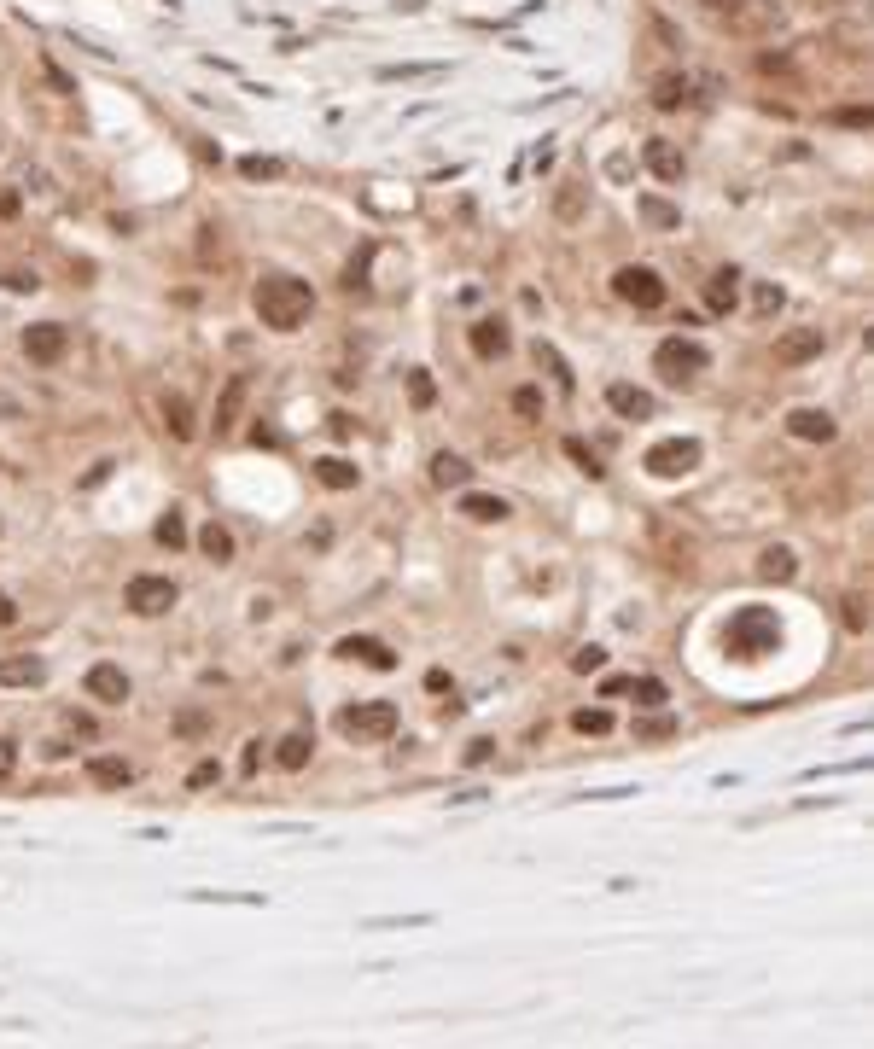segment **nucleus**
Returning <instances> with one entry per match:
<instances>
[{"mask_svg":"<svg viewBox=\"0 0 874 1049\" xmlns=\"http://www.w3.org/2000/svg\"><path fill=\"white\" fill-rule=\"evenodd\" d=\"M251 304H257L263 327L298 333L303 321H309V309H315V292H309V280H298V274H263L257 292H251Z\"/></svg>","mask_w":874,"mask_h":1049,"instance_id":"f257e3e1","label":"nucleus"},{"mask_svg":"<svg viewBox=\"0 0 874 1049\" xmlns=\"http://www.w3.org/2000/svg\"><path fill=\"white\" fill-rule=\"evenodd\" d=\"M775 642H781V624H775L770 607H740L735 618H729V630H723V647H729L735 659L775 653Z\"/></svg>","mask_w":874,"mask_h":1049,"instance_id":"f03ea898","label":"nucleus"},{"mask_svg":"<svg viewBox=\"0 0 874 1049\" xmlns=\"http://www.w3.org/2000/svg\"><path fill=\"white\" fill-rule=\"evenodd\" d=\"M653 368H659V379L665 385H688V379H700V373L711 368V356H706V344H694V339H665L659 350H653Z\"/></svg>","mask_w":874,"mask_h":1049,"instance_id":"7ed1b4c3","label":"nucleus"},{"mask_svg":"<svg viewBox=\"0 0 874 1049\" xmlns=\"http://www.w3.org/2000/svg\"><path fill=\"white\" fill-rule=\"evenodd\" d=\"M338 729H344L350 741H391V735H397V706H391V700L350 706V711H338Z\"/></svg>","mask_w":874,"mask_h":1049,"instance_id":"20e7f679","label":"nucleus"},{"mask_svg":"<svg viewBox=\"0 0 874 1049\" xmlns=\"http://www.w3.org/2000/svg\"><path fill=\"white\" fill-rule=\"evenodd\" d=\"M641 467L653 478H688L700 467V443L694 438H659L647 455H641Z\"/></svg>","mask_w":874,"mask_h":1049,"instance_id":"39448f33","label":"nucleus"},{"mask_svg":"<svg viewBox=\"0 0 874 1049\" xmlns=\"http://www.w3.org/2000/svg\"><path fill=\"white\" fill-rule=\"evenodd\" d=\"M612 292H618L630 309H659L665 304V280H659V269H647V263H624V269L612 274Z\"/></svg>","mask_w":874,"mask_h":1049,"instance_id":"423d86ee","label":"nucleus"},{"mask_svg":"<svg viewBox=\"0 0 874 1049\" xmlns=\"http://www.w3.org/2000/svg\"><path fill=\"white\" fill-rule=\"evenodd\" d=\"M123 601H129V612H140V618H158V612L175 607V583L140 572V577H129V595H123Z\"/></svg>","mask_w":874,"mask_h":1049,"instance_id":"0eeeda50","label":"nucleus"},{"mask_svg":"<svg viewBox=\"0 0 874 1049\" xmlns=\"http://www.w3.org/2000/svg\"><path fill=\"white\" fill-rule=\"evenodd\" d=\"M65 350H70V333L59 327V321H35V327H24V356H30L35 368L65 362Z\"/></svg>","mask_w":874,"mask_h":1049,"instance_id":"6e6552de","label":"nucleus"},{"mask_svg":"<svg viewBox=\"0 0 874 1049\" xmlns=\"http://www.w3.org/2000/svg\"><path fill=\"white\" fill-rule=\"evenodd\" d=\"M822 350H828V333H822V327H793V333L775 339V362H781V368H805V362H816Z\"/></svg>","mask_w":874,"mask_h":1049,"instance_id":"1a4fd4ad","label":"nucleus"},{"mask_svg":"<svg viewBox=\"0 0 874 1049\" xmlns=\"http://www.w3.org/2000/svg\"><path fill=\"white\" fill-rule=\"evenodd\" d=\"M82 688H88V700H100V706H123V700H129V677H123V665H111V659L88 665Z\"/></svg>","mask_w":874,"mask_h":1049,"instance_id":"9d476101","label":"nucleus"},{"mask_svg":"<svg viewBox=\"0 0 874 1049\" xmlns=\"http://www.w3.org/2000/svg\"><path fill=\"white\" fill-rule=\"evenodd\" d=\"M787 432H793L799 443H834L840 426H834L828 408H793V414H787Z\"/></svg>","mask_w":874,"mask_h":1049,"instance_id":"9b49d317","label":"nucleus"},{"mask_svg":"<svg viewBox=\"0 0 874 1049\" xmlns=\"http://www.w3.org/2000/svg\"><path fill=\"white\" fill-rule=\"evenodd\" d=\"M338 659H362L373 671H397V653L385 642H373V636H344V642H338Z\"/></svg>","mask_w":874,"mask_h":1049,"instance_id":"f8f14e48","label":"nucleus"},{"mask_svg":"<svg viewBox=\"0 0 874 1049\" xmlns=\"http://www.w3.org/2000/svg\"><path fill=\"white\" fill-rule=\"evenodd\" d=\"M606 408L624 414V420H647V414H653V397L636 391V385H624V379H612V385H606Z\"/></svg>","mask_w":874,"mask_h":1049,"instance_id":"ddd939ff","label":"nucleus"},{"mask_svg":"<svg viewBox=\"0 0 874 1049\" xmlns=\"http://www.w3.org/2000/svg\"><path fill=\"white\" fill-rule=\"evenodd\" d=\"M641 164L659 175V181H682V170H688V164H682V152H676L671 140H647V146H641Z\"/></svg>","mask_w":874,"mask_h":1049,"instance_id":"4468645a","label":"nucleus"},{"mask_svg":"<svg viewBox=\"0 0 874 1049\" xmlns=\"http://www.w3.org/2000/svg\"><path fill=\"white\" fill-rule=\"evenodd\" d=\"M41 677H47V665H41L35 653H12V659H0V688H35Z\"/></svg>","mask_w":874,"mask_h":1049,"instance_id":"2eb2a0df","label":"nucleus"},{"mask_svg":"<svg viewBox=\"0 0 874 1049\" xmlns=\"http://www.w3.org/2000/svg\"><path fill=\"white\" fill-rule=\"evenodd\" d=\"M467 344H472V356L496 362V356H507V327H502V321H472V327H467Z\"/></svg>","mask_w":874,"mask_h":1049,"instance_id":"dca6fc26","label":"nucleus"},{"mask_svg":"<svg viewBox=\"0 0 874 1049\" xmlns=\"http://www.w3.org/2000/svg\"><path fill=\"white\" fill-rule=\"evenodd\" d=\"M740 298V269H717L706 280V309H717V315H729Z\"/></svg>","mask_w":874,"mask_h":1049,"instance_id":"f3484780","label":"nucleus"},{"mask_svg":"<svg viewBox=\"0 0 874 1049\" xmlns=\"http://www.w3.org/2000/svg\"><path fill=\"white\" fill-rule=\"evenodd\" d=\"M88 781H94V787H129V781H135V770H129V758H111V752H100V758H88Z\"/></svg>","mask_w":874,"mask_h":1049,"instance_id":"a211bd4d","label":"nucleus"},{"mask_svg":"<svg viewBox=\"0 0 874 1049\" xmlns=\"http://www.w3.org/2000/svg\"><path fill=\"white\" fill-rule=\"evenodd\" d=\"M245 391H251V379H245V373H234V379H228V391H222V403H216V432H234L239 408H245Z\"/></svg>","mask_w":874,"mask_h":1049,"instance_id":"6ab92c4d","label":"nucleus"},{"mask_svg":"<svg viewBox=\"0 0 874 1049\" xmlns=\"http://www.w3.org/2000/svg\"><path fill=\"white\" fill-rule=\"evenodd\" d=\"M461 513H467V519H478V525H502V519H507V502H502V496H478V490H467V496H461Z\"/></svg>","mask_w":874,"mask_h":1049,"instance_id":"aec40b11","label":"nucleus"},{"mask_svg":"<svg viewBox=\"0 0 874 1049\" xmlns=\"http://www.w3.org/2000/svg\"><path fill=\"white\" fill-rule=\"evenodd\" d=\"M793 572H799L793 548H764V560H758V577H764V583H793Z\"/></svg>","mask_w":874,"mask_h":1049,"instance_id":"412c9836","label":"nucleus"},{"mask_svg":"<svg viewBox=\"0 0 874 1049\" xmlns=\"http://www.w3.org/2000/svg\"><path fill=\"white\" fill-rule=\"evenodd\" d=\"M432 478L443 484V490H467V484H472V467L461 461V455H449V449H443V455L432 461Z\"/></svg>","mask_w":874,"mask_h":1049,"instance_id":"4be33fe9","label":"nucleus"},{"mask_svg":"<svg viewBox=\"0 0 874 1049\" xmlns=\"http://www.w3.org/2000/svg\"><path fill=\"white\" fill-rule=\"evenodd\" d=\"M315 478H321L327 490H356V467H350L344 455H321V461H315Z\"/></svg>","mask_w":874,"mask_h":1049,"instance_id":"5701e85b","label":"nucleus"},{"mask_svg":"<svg viewBox=\"0 0 874 1049\" xmlns=\"http://www.w3.org/2000/svg\"><path fill=\"white\" fill-rule=\"evenodd\" d=\"M688 94H694V82H688V76H659V82H653V105H659V111L688 105Z\"/></svg>","mask_w":874,"mask_h":1049,"instance_id":"b1692460","label":"nucleus"},{"mask_svg":"<svg viewBox=\"0 0 874 1049\" xmlns=\"http://www.w3.org/2000/svg\"><path fill=\"white\" fill-rule=\"evenodd\" d=\"M309 752H315V741H309V735H286V741L274 746V764H280V770H303V764H309Z\"/></svg>","mask_w":874,"mask_h":1049,"instance_id":"393cba45","label":"nucleus"},{"mask_svg":"<svg viewBox=\"0 0 874 1049\" xmlns=\"http://www.w3.org/2000/svg\"><path fill=\"white\" fill-rule=\"evenodd\" d=\"M199 548L216 560V566H222V560H234V537H228V525H216V519H210V525L199 531Z\"/></svg>","mask_w":874,"mask_h":1049,"instance_id":"a878e982","label":"nucleus"},{"mask_svg":"<svg viewBox=\"0 0 874 1049\" xmlns=\"http://www.w3.org/2000/svg\"><path fill=\"white\" fill-rule=\"evenodd\" d=\"M164 426H169V438H193V408H187V397H164Z\"/></svg>","mask_w":874,"mask_h":1049,"instance_id":"bb28decb","label":"nucleus"},{"mask_svg":"<svg viewBox=\"0 0 874 1049\" xmlns=\"http://www.w3.org/2000/svg\"><path fill=\"white\" fill-rule=\"evenodd\" d=\"M537 362H542L548 373H554V385H560V391H572V385H577V373L566 368V356H560L554 344H542V339H537Z\"/></svg>","mask_w":874,"mask_h":1049,"instance_id":"cd10ccee","label":"nucleus"},{"mask_svg":"<svg viewBox=\"0 0 874 1049\" xmlns=\"http://www.w3.org/2000/svg\"><path fill=\"white\" fill-rule=\"evenodd\" d=\"M239 175H245V181H280L286 164H280V158H263V152H251V158H239Z\"/></svg>","mask_w":874,"mask_h":1049,"instance_id":"c85d7f7f","label":"nucleus"},{"mask_svg":"<svg viewBox=\"0 0 874 1049\" xmlns=\"http://www.w3.org/2000/svg\"><path fill=\"white\" fill-rule=\"evenodd\" d=\"M641 222H653V228H676L682 222V210L665 199H641Z\"/></svg>","mask_w":874,"mask_h":1049,"instance_id":"c756f323","label":"nucleus"},{"mask_svg":"<svg viewBox=\"0 0 874 1049\" xmlns=\"http://www.w3.org/2000/svg\"><path fill=\"white\" fill-rule=\"evenodd\" d=\"M554 210H560V222H577V216H583V181H566L560 199H554Z\"/></svg>","mask_w":874,"mask_h":1049,"instance_id":"7c9ffc66","label":"nucleus"},{"mask_svg":"<svg viewBox=\"0 0 874 1049\" xmlns=\"http://www.w3.org/2000/svg\"><path fill=\"white\" fill-rule=\"evenodd\" d=\"M408 397H414V408H432L437 403V385H432V373H426V368L408 373Z\"/></svg>","mask_w":874,"mask_h":1049,"instance_id":"2f4dec72","label":"nucleus"},{"mask_svg":"<svg viewBox=\"0 0 874 1049\" xmlns=\"http://www.w3.org/2000/svg\"><path fill=\"white\" fill-rule=\"evenodd\" d=\"M566 455H572V461H577V467H583L589 478H601V473H606V467H601V455H595V449H589L583 438H566Z\"/></svg>","mask_w":874,"mask_h":1049,"instance_id":"473e14b6","label":"nucleus"},{"mask_svg":"<svg viewBox=\"0 0 874 1049\" xmlns=\"http://www.w3.org/2000/svg\"><path fill=\"white\" fill-rule=\"evenodd\" d=\"M572 729H577V735H606V729H612V711H601V706H595V711H577Z\"/></svg>","mask_w":874,"mask_h":1049,"instance_id":"72a5a7b5","label":"nucleus"},{"mask_svg":"<svg viewBox=\"0 0 874 1049\" xmlns=\"http://www.w3.org/2000/svg\"><path fill=\"white\" fill-rule=\"evenodd\" d=\"M630 694H636V706H665V682L659 677H630Z\"/></svg>","mask_w":874,"mask_h":1049,"instance_id":"f704fd0d","label":"nucleus"},{"mask_svg":"<svg viewBox=\"0 0 874 1049\" xmlns=\"http://www.w3.org/2000/svg\"><path fill=\"white\" fill-rule=\"evenodd\" d=\"M414 76H443V65H385L379 82H414Z\"/></svg>","mask_w":874,"mask_h":1049,"instance_id":"c9c22d12","label":"nucleus"},{"mask_svg":"<svg viewBox=\"0 0 874 1049\" xmlns=\"http://www.w3.org/2000/svg\"><path fill=\"white\" fill-rule=\"evenodd\" d=\"M513 414H525V420H537L542 414V391L537 385H519V391H513Z\"/></svg>","mask_w":874,"mask_h":1049,"instance_id":"e433bc0d","label":"nucleus"},{"mask_svg":"<svg viewBox=\"0 0 874 1049\" xmlns=\"http://www.w3.org/2000/svg\"><path fill=\"white\" fill-rule=\"evenodd\" d=\"M158 542H164V548H181V542H187V525H181V513H164V519H158Z\"/></svg>","mask_w":874,"mask_h":1049,"instance_id":"4c0bfd02","label":"nucleus"},{"mask_svg":"<svg viewBox=\"0 0 874 1049\" xmlns=\"http://www.w3.org/2000/svg\"><path fill=\"white\" fill-rule=\"evenodd\" d=\"M0 286L6 292H35L41 280H35V269H0Z\"/></svg>","mask_w":874,"mask_h":1049,"instance_id":"58836bf2","label":"nucleus"},{"mask_svg":"<svg viewBox=\"0 0 874 1049\" xmlns=\"http://www.w3.org/2000/svg\"><path fill=\"white\" fill-rule=\"evenodd\" d=\"M606 665V647H577L572 653V671H583V677H589V671H601Z\"/></svg>","mask_w":874,"mask_h":1049,"instance_id":"ea45409f","label":"nucleus"},{"mask_svg":"<svg viewBox=\"0 0 874 1049\" xmlns=\"http://www.w3.org/2000/svg\"><path fill=\"white\" fill-rule=\"evenodd\" d=\"M636 735L641 741H665V735H676V723L671 717H647V723H636Z\"/></svg>","mask_w":874,"mask_h":1049,"instance_id":"a19ab883","label":"nucleus"},{"mask_svg":"<svg viewBox=\"0 0 874 1049\" xmlns=\"http://www.w3.org/2000/svg\"><path fill=\"white\" fill-rule=\"evenodd\" d=\"M210 781H222V764H216V758H204V764H193V776H187V787H210Z\"/></svg>","mask_w":874,"mask_h":1049,"instance_id":"79ce46f5","label":"nucleus"},{"mask_svg":"<svg viewBox=\"0 0 874 1049\" xmlns=\"http://www.w3.org/2000/svg\"><path fill=\"white\" fill-rule=\"evenodd\" d=\"M490 758H496V741H490V735H478V741L467 746V764L478 770V764H490Z\"/></svg>","mask_w":874,"mask_h":1049,"instance_id":"37998d69","label":"nucleus"},{"mask_svg":"<svg viewBox=\"0 0 874 1049\" xmlns=\"http://www.w3.org/2000/svg\"><path fill=\"white\" fill-rule=\"evenodd\" d=\"M752 304H758V315H775V309H781V286H758Z\"/></svg>","mask_w":874,"mask_h":1049,"instance_id":"c03bdc74","label":"nucleus"},{"mask_svg":"<svg viewBox=\"0 0 874 1049\" xmlns=\"http://www.w3.org/2000/svg\"><path fill=\"white\" fill-rule=\"evenodd\" d=\"M834 123L840 129H869V111L863 105H845V111H834Z\"/></svg>","mask_w":874,"mask_h":1049,"instance_id":"a18cd8bd","label":"nucleus"},{"mask_svg":"<svg viewBox=\"0 0 874 1049\" xmlns=\"http://www.w3.org/2000/svg\"><path fill=\"white\" fill-rule=\"evenodd\" d=\"M257 764H263V741H251V746H245V758H239V770H245V776H257Z\"/></svg>","mask_w":874,"mask_h":1049,"instance_id":"49530a36","label":"nucleus"},{"mask_svg":"<svg viewBox=\"0 0 874 1049\" xmlns=\"http://www.w3.org/2000/svg\"><path fill=\"white\" fill-rule=\"evenodd\" d=\"M845 624H851V630H863V624H869V612H863V601H857V595L845 601Z\"/></svg>","mask_w":874,"mask_h":1049,"instance_id":"de8ad7c7","label":"nucleus"},{"mask_svg":"<svg viewBox=\"0 0 874 1049\" xmlns=\"http://www.w3.org/2000/svg\"><path fill=\"white\" fill-rule=\"evenodd\" d=\"M12 764H18V741H0V781L12 776Z\"/></svg>","mask_w":874,"mask_h":1049,"instance_id":"09e8293b","label":"nucleus"},{"mask_svg":"<svg viewBox=\"0 0 874 1049\" xmlns=\"http://www.w3.org/2000/svg\"><path fill=\"white\" fill-rule=\"evenodd\" d=\"M601 694H606V700H612V694H630V677H606Z\"/></svg>","mask_w":874,"mask_h":1049,"instance_id":"8fccbe9b","label":"nucleus"},{"mask_svg":"<svg viewBox=\"0 0 874 1049\" xmlns=\"http://www.w3.org/2000/svg\"><path fill=\"white\" fill-rule=\"evenodd\" d=\"M12 210H18V193H12V187H0V216H12Z\"/></svg>","mask_w":874,"mask_h":1049,"instance_id":"3c124183","label":"nucleus"},{"mask_svg":"<svg viewBox=\"0 0 874 1049\" xmlns=\"http://www.w3.org/2000/svg\"><path fill=\"white\" fill-rule=\"evenodd\" d=\"M0 624H18V607H12L6 595H0Z\"/></svg>","mask_w":874,"mask_h":1049,"instance_id":"603ef678","label":"nucleus"},{"mask_svg":"<svg viewBox=\"0 0 874 1049\" xmlns=\"http://www.w3.org/2000/svg\"><path fill=\"white\" fill-rule=\"evenodd\" d=\"M706 6H711V12H735L740 0H706Z\"/></svg>","mask_w":874,"mask_h":1049,"instance_id":"864d4df0","label":"nucleus"}]
</instances>
